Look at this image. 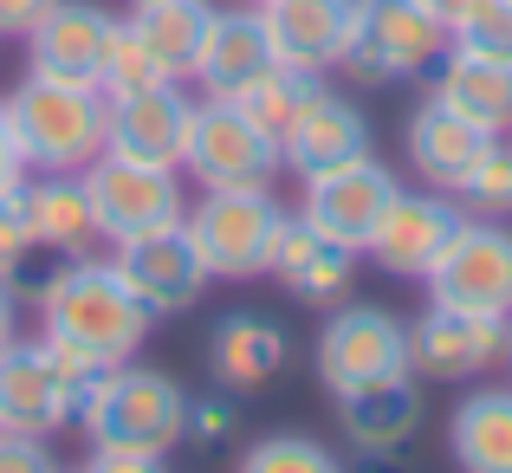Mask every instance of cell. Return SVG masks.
I'll use <instances>...</instances> for the list:
<instances>
[{
	"label": "cell",
	"instance_id": "obj_1",
	"mask_svg": "<svg viewBox=\"0 0 512 473\" xmlns=\"http://www.w3.org/2000/svg\"><path fill=\"white\" fill-rule=\"evenodd\" d=\"M39 318H46V344L78 350L91 363H130V350L156 324V312L124 286L117 260H91V253H72L39 286Z\"/></svg>",
	"mask_w": 512,
	"mask_h": 473
},
{
	"label": "cell",
	"instance_id": "obj_2",
	"mask_svg": "<svg viewBox=\"0 0 512 473\" xmlns=\"http://www.w3.org/2000/svg\"><path fill=\"white\" fill-rule=\"evenodd\" d=\"M13 137H20L26 169L39 175H78L104 156V91L65 85V78L26 72V85L7 98Z\"/></svg>",
	"mask_w": 512,
	"mask_h": 473
},
{
	"label": "cell",
	"instance_id": "obj_3",
	"mask_svg": "<svg viewBox=\"0 0 512 473\" xmlns=\"http://www.w3.org/2000/svg\"><path fill=\"white\" fill-rule=\"evenodd\" d=\"M91 441L104 448H143V454H169L188 435V396L182 383L163 370H137V363H111L98 383V396L78 415Z\"/></svg>",
	"mask_w": 512,
	"mask_h": 473
},
{
	"label": "cell",
	"instance_id": "obj_4",
	"mask_svg": "<svg viewBox=\"0 0 512 473\" xmlns=\"http://www.w3.org/2000/svg\"><path fill=\"white\" fill-rule=\"evenodd\" d=\"M448 59V26L422 7V0H350V46L344 72L363 85H396V78H422Z\"/></svg>",
	"mask_w": 512,
	"mask_h": 473
},
{
	"label": "cell",
	"instance_id": "obj_5",
	"mask_svg": "<svg viewBox=\"0 0 512 473\" xmlns=\"http://www.w3.org/2000/svg\"><path fill=\"white\" fill-rule=\"evenodd\" d=\"M182 227L214 279H260L273 266L286 208L273 188H208L195 214H182Z\"/></svg>",
	"mask_w": 512,
	"mask_h": 473
},
{
	"label": "cell",
	"instance_id": "obj_6",
	"mask_svg": "<svg viewBox=\"0 0 512 473\" xmlns=\"http://www.w3.org/2000/svg\"><path fill=\"white\" fill-rule=\"evenodd\" d=\"M182 169L201 188H273L286 156H279V137L247 124L227 98H208V104H188Z\"/></svg>",
	"mask_w": 512,
	"mask_h": 473
},
{
	"label": "cell",
	"instance_id": "obj_7",
	"mask_svg": "<svg viewBox=\"0 0 512 473\" xmlns=\"http://www.w3.org/2000/svg\"><path fill=\"white\" fill-rule=\"evenodd\" d=\"M91 188V208H98V240L124 247L137 234L175 227L188 214L182 201V175L156 169V162H124V156H98L91 169H78Z\"/></svg>",
	"mask_w": 512,
	"mask_h": 473
},
{
	"label": "cell",
	"instance_id": "obj_8",
	"mask_svg": "<svg viewBox=\"0 0 512 473\" xmlns=\"http://www.w3.org/2000/svg\"><path fill=\"white\" fill-rule=\"evenodd\" d=\"M422 286L435 292V305H454V312L512 318V227L500 214L493 221H467Z\"/></svg>",
	"mask_w": 512,
	"mask_h": 473
},
{
	"label": "cell",
	"instance_id": "obj_9",
	"mask_svg": "<svg viewBox=\"0 0 512 473\" xmlns=\"http://www.w3.org/2000/svg\"><path fill=\"white\" fill-rule=\"evenodd\" d=\"M318 376L331 396L383 376H409V324L389 318L383 305H344L318 331Z\"/></svg>",
	"mask_w": 512,
	"mask_h": 473
},
{
	"label": "cell",
	"instance_id": "obj_10",
	"mask_svg": "<svg viewBox=\"0 0 512 473\" xmlns=\"http://www.w3.org/2000/svg\"><path fill=\"white\" fill-rule=\"evenodd\" d=\"M461 227H467V214L454 208V195H441V188H422V195H415V188H396L363 253H370L389 279H428Z\"/></svg>",
	"mask_w": 512,
	"mask_h": 473
},
{
	"label": "cell",
	"instance_id": "obj_11",
	"mask_svg": "<svg viewBox=\"0 0 512 473\" xmlns=\"http://www.w3.org/2000/svg\"><path fill=\"white\" fill-rule=\"evenodd\" d=\"M500 357H506V318L428 305L409 324V376H428V383H474Z\"/></svg>",
	"mask_w": 512,
	"mask_h": 473
},
{
	"label": "cell",
	"instance_id": "obj_12",
	"mask_svg": "<svg viewBox=\"0 0 512 473\" xmlns=\"http://www.w3.org/2000/svg\"><path fill=\"white\" fill-rule=\"evenodd\" d=\"M117 273H124V286L137 292L156 318L195 312V299L208 292V279H214L182 221H175V227H156V234L124 240V247H117Z\"/></svg>",
	"mask_w": 512,
	"mask_h": 473
},
{
	"label": "cell",
	"instance_id": "obj_13",
	"mask_svg": "<svg viewBox=\"0 0 512 473\" xmlns=\"http://www.w3.org/2000/svg\"><path fill=\"white\" fill-rule=\"evenodd\" d=\"M182 137H188V98L175 91V78L104 98V156L182 169Z\"/></svg>",
	"mask_w": 512,
	"mask_h": 473
},
{
	"label": "cell",
	"instance_id": "obj_14",
	"mask_svg": "<svg viewBox=\"0 0 512 473\" xmlns=\"http://www.w3.org/2000/svg\"><path fill=\"white\" fill-rule=\"evenodd\" d=\"M396 188L402 182L376 156H357V162H344V169L312 175V182H305V208L299 214L318 227V234H331V240H344L350 253H363Z\"/></svg>",
	"mask_w": 512,
	"mask_h": 473
},
{
	"label": "cell",
	"instance_id": "obj_15",
	"mask_svg": "<svg viewBox=\"0 0 512 473\" xmlns=\"http://www.w3.org/2000/svg\"><path fill=\"white\" fill-rule=\"evenodd\" d=\"M72 422V376L59 370L52 344H0V428L13 435H59Z\"/></svg>",
	"mask_w": 512,
	"mask_h": 473
},
{
	"label": "cell",
	"instance_id": "obj_16",
	"mask_svg": "<svg viewBox=\"0 0 512 473\" xmlns=\"http://www.w3.org/2000/svg\"><path fill=\"white\" fill-rule=\"evenodd\" d=\"M111 26L117 20L98 7V0H52V7L39 13V26L26 33V46H33V72L65 78V85H98Z\"/></svg>",
	"mask_w": 512,
	"mask_h": 473
},
{
	"label": "cell",
	"instance_id": "obj_17",
	"mask_svg": "<svg viewBox=\"0 0 512 473\" xmlns=\"http://www.w3.org/2000/svg\"><path fill=\"white\" fill-rule=\"evenodd\" d=\"M279 156H286V169L299 175V182H312V175H325V169H344V162L370 156V124H363L357 104L325 85L292 117L286 137H279Z\"/></svg>",
	"mask_w": 512,
	"mask_h": 473
},
{
	"label": "cell",
	"instance_id": "obj_18",
	"mask_svg": "<svg viewBox=\"0 0 512 473\" xmlns=\"http://www.w3.org/2000/svg\"><path fill=\"white\" fill-rule=\"evenodd\" d=\"M266 273H273L299 305H338L344 292H350V273H357V253H350L344 240L318 234L305 214H286L279 247H273V266H266Z\"/></svg>",
	"mask_w": 512,
	"mask_h": 473
},
{
	"label": "cell",
	"instance_id": "obj_19",
	"mask_svg": "<svg viewBox=\"0 0 512 473\" xmlns=\"http://www.w3.org/2000/svg\"><path fill=\"white\" fill-rule=\"evenodd\" d=\"M260 20L273 59L305 65V72H331L350 46V0H266Z\"/></svg>",
	"mask_w": 512,
	"mask_h": 473
},
{
	"label": "cell",
	"instance_id": "obj_20",
	"mask_svg": "<svg viewBox=\"0 0 512 473\" xmlns=\"http://www.w3.org/2000/svg\"><path fill=\"white\" fill-rule=\"evenodd\" d=\"M13 201H20V221L26 234H33V247L46 253H91V240H98V208H91V188L85 175H39V182H20L13 188Z\"/></svg>",
	"mask_w": 512,
	"mask_h": 473
},
{
	"label": "cell",
	"instance_id": "obj_21",
	"mask_svg": "<svg viewBox=\"0 0 512 473\" xmlns=\"http://www.w3.org/2000/svg\"><path fill=\"white\" fill-rule=\"evenodd\" d=\"M286 370V331L260 312H227L208 337V376L240 396V389H266Z\"/></svg>",
	"mask_w": 512,
	"mask_h": 473
},
{
	"label": "cell",
	"instance_id": "obj_22",
	"mask_svg": "<svg viewBox=\"0 0 512 473\" xmlns=\"http://www.w3.org/2000/svg\"><path fill=\"white\" fill-rule=\"evenodd\" d=\"M338 415L363 454H402L409 435L422 428V389L415 376H383V383H357L338 396Z\"/></svg>",
	"mask_w": 512,
	"mask_h": 473
},
{
	"label": "cell",
	"instance_id": "obj_23",
	"mask_svg": "<svg viewBox=\"0 0 512 473\" xmlns=\"http://www.w3.org/2000/svg\"><path fill=\"white\" fill-rule=\"evenodd\" d=\"M480 150H487V130L467 124L461 111H448L441 98H428L422 111L409 117V169L422 175L428 188H441V195H454V188L467 182V169H474Z\"/></svg>",
	"mask_w": 512,
	"mask_h": 473
},
{
	"label": "cell",
	"instance_id": "obj_24",
	"mask_svg": "<svg viewBox=\"0 0 512 473\" xmlns=\"http://www.w3.org/2000/svg\"><path fill=\"white\" fill-rule=\"evenodd\" d=\"M273 65V39H266V20L260 7H214V26H208V46L195 59V78L208 98H234L247 78H260Z\"/></svg>",
	"mask_w": 512,
	"mask_h": 473
},
{
	"label": "cell",
	"instance_id": "obj_25",
	"mask_svg": "<svg viewBox=\"0 0 512 473\" xmlns=\"http://www.w3.org/2000/svg\"><path fill=\"white\" fill-rule=\"evenodd\" d=\"M435 98L448 111H461L467 124H480L487 137H506L512 130V65L474 59V52H454L435 65Z\"/></svg>",
	"mask_w": 512,
	"mask_h": 473
},
{
	"label": "cell",
	"instance_id": "obj_26",
	"mask_svg": "<svg viewBox=\"0 0 512 473\" xmlns=\"http://www.w3.org/2000/svg\"><path fill=\"white\" fill-rule=\"evenodd\" d=\"M208 26H214V0H137V13H130V33L163 65V78H195Z\"/></svg>",
	"mask_w": 512,
	"mask_h": 473
},
{
	"label": "cell",
	"instance_id": "obj_27",
	"mask_svg": "<svg viewBox=\"0 0 512 473\" xmlns=\"http://www.w3.org/2000/svg\"><path fill=\"white\" fill-rule=\"evenodd\" d=\"M448 454L461 473H512V389H474L454 409Z\"/></svg>",
	"mask_w": 512,
	"mask_h": 473
},
{
	"label": "cell",
	"instance_id": "obj_28",
	"mask_svg": "<svg viewBox=\"0 0 512 473\" xmlns=\"http://www.w3.org/2000/svg\"><path fill=\"white\" fill-rule=\"evenodd\" d=\"M325 91V72H305V65H286V59H273L260 78H247V85L234 91V111L247 117V124H260L266 137H286L292 130V117L305 111V104Z\"/></svg>",
	"mask_w": 512,
	"mask_h": 473
},
{
	"label": "cell",
	"instance_id": "obj_29",
	"mask_svg": "<svg viewBox=\"0 0 512 473\" xmlns=\"http://www.w3.org/2000/svg\"><path fill=\"white\" fill-rule=\"evenodd\" d=\"M448 46L474 52V59H493V65H512V0H480V7H467L461 20L448 26Z\"/></svg>",
	"mask_w": 512,
	"mask_h": 473
},
{
	"label": "cell",
	"instance_id": "obj_30",
	"mask_svg": "<svg viewBox=\"0 0 512 473\" xmlns=\"http://www.w3.org/2000/svg\"><path fill=\"white\" fill-rule=\"evenodd\" d=\"M143 85H163V65L143 52V39L130 33V20H117L111 46H104V65H98V91L117 98V91H143Z\"/></svg>",
	"mask_w": 512,
	"mask_h": 473
},
{
	"label": "cell",
	"instance_id": "obj_31",
	"mask_svg": "<svg viewBox=\"0 0 512 473\" xmlns=\"http://www.w3.org/2000/svg\"><path fill=\"white\" fill-rule=\"evenodd\" d=\"M461 201H474L480 214H512V143L506 137H487V150L474 156L467 182L454 188Z\"/></svg>",
	"mask_w": 512,
	"mask_h": 473
},
{
	"label": "cell",
	"instance_id": "obj_32",
	"mask_svg": "<svg viewBox=\"0 0 512 473\" xmlns=\"http://www.w3.org/2000/svg\"><path fill=\"white\" fill-rule=\"evenodd\" d=\"M240 473H344V461L331 448H318L312 435H266L240 461Z\"/></svg>",
	"mask_w": 512,
	"mask_h": 473
},
{
	"label": "cell",
	"instance_id": "obj_33",
	"mask_svg": "<svg viewBox=\"0 0 512 473\" xmlns=\"http://www.w3.org/2000/svg\"><path fill=\"white\" fill-rule=\"evenodd\" d=\"M26 253H33V234L20 221V201L0 195V286H13L26 273Z\"/></svg>",
	"mask_w": 512,
	"mask_h": 473
},
{
	"label": "cell",
	"instance_id": "obj_34",
	"mask_svg": "<svg viewBox=\"0 0 512 473\" xmlns=\"http://www.w3.org/2000/svg\"><path fill=\"white\" fill-rule=\"evenodd\" d=\"M0 473H59V461H52L46 435H13V428H0Z\"/></svg>",
	"mask_w": 512,
	"mask_h": 473
},
{
	"label": "cell",
	"instance_id": "obj_35",
	"mask_svg": "<svg viewBox=\"0 0 512 473\" xmlns=\"http://www.w3.org/2000/svg\"><path fill=\"white\" fill-rule=\"evenodd\" d=\"M85 473H169V467H163V454H143V448H104V441H91Z\"/></svg>",
	"mask_w": 512,
	"mask_h": 473
},
{
	"label": "cell",
	"instance_id": "obj_36",
	"mask_svg": "<svg viewBox=\"0 0 512 473\" xmlns=\"http://www.w3.org/2000/svg\"><path fill=\"white\" fill-rule=\"evenodd\" d=\"M188 435H195V441H227V435H234V402H227V396L188 402Z\"/></svg>",
	"mask_w": 512,
	"mask_h": 473
},
{
	"label": "cell",
	"instance_id": "obj_37",
	"mask_svg": "<svg viewBox=\"0 0 512 473\" xmlns=\"http://www.w3.org/2000/svg\"><path fill=\"white\" fill-rule=\"evenodd\" d=\"M26 182V156H20V137H13V117H7V98H0V195Z\"/></svg>",
	"mask_w": 512,
	"mask_h": 473
},
{
	"label": "cell",
	"instance_id": "obj_38",
	"mask_svg": "<svg viewBox=\"0 0 512 473\" xmlns=\"http://www.w3.org/2000/svg\"><path fill=\"white\" fill-rule=\"evenodd\" d=\"M52 7V0H0V33H33V26H39V13H46Z\"/></svg>",
	"mask_w": 512,
	"mask_h": 473
},
{
	"label": "cell",
	"instance_id": "obj_39",
	"mask_svg": "<svg viewBox=\"0 0 512 473\" xmlns=\"http://www.w3.org/2000/svg\"><path fill=\"white\" fill-rule=\"evenodd\" d=\"M422 7H428V13H435V20H441V26H454V20H461V13H467V7H480V0H422Z\"/></svg>",
	"mask_w": 512,
	"mask_h": 473
},
{
	"label": "cell",
	"instance_id": "obj_40",
	"mask_svg": "<svg viewBox=\"0 0 512 473\" xmlns=\"http://www.w3.org/2000/svg\"><path fill=\"white\" fill-rule=\"evenodd\" d=\"M7 337H13V292L0 286V344H7Z\"/></svg>",
	"mask_w": 512,
	"mask_h": 473
},
{
	"label": "cell",
	"instance_id": "obj_41",
	"mask_svg": "<svg viewBox=\"0 0 512 473\" xmlns=\"http://www.w3.org/2000/svg\"><path fill=\"white\" fill-rule=\"evenodd\" d=\"M506 363H512V318H506Z\"/></svg>",
	"mask_w": 512,
	"mask_h": 473
},
{
	"label": "cell",
	"instance_id": "obj_42",
	"mask_svg": "<svg viewBox=\"0 0 512 473\" xmlns=\"http://www.w3.org/2000/svg\"><path fill=\"white\" fill-rule=\"evenodd\" d=\"M247 7H266V0H247Z\"/></svg>",
	"mask_w": 512,
	"mask_h": 473
},
{
	"label": "cell",
	"instance_id": "obj_43",
	"mask_svg": "<svg viewBox=\"0 0 512 473\" xmlns=\"http://www.w3.org/2000/svg\"><path fill=\"white\" fill-rule=\"evenodd\" d=\"M130 7H137V0H130Z\"/></svg>",
	"mask_w": 512,
	"mask_h": 473
}]
</instances>
